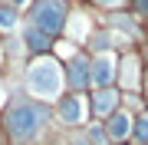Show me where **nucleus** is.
Wrapping results in <instances>:
<instances>
[{
    "mask_svg": "<svg viewBox=\"0 0 148 145\" xmlns=\"http://www.w3.org/2000/svg\"><path fill=\"white\" fill-rule=\"evenodd\" d=\"M43 119H46V112H43L40 106H30V102H23V106L10 109V115H7V129H10L13 139L27 142V139H33V135L40 132Z\"/></svg>",
    "mask_w": 148,
    "mask_h": 145,
    "instance_id": "nucleus-1",
    "label": "nucleus"
},
{
    "mask_svg": "<svg viewBox=\"0 0 148 145\" xmlns=\"http://www.w3.org/2000/svg\"><path fill=\"white\" fill-rule=\"evenodd\" d=\"M27 86L33 96H43V99H53L59 92V66L53 59H40V63L30 66L27 73Z\"/></svg>",
    "mask_w": 148,
    "mask_h": 145,
    "instance_id": "nucleus-2",
    "label": "nucleus"
},
{
    "mask_svg": "<svg viewBox=\"0 0 148 145\" xmlns=\"http://www.w3.org/2000/svg\"><path fill=\"white\" fill-rule=\"evenodd\" d=\"M30 16H33V27L43 30L46 36L49 33H59L66 27V3L63 0H40V3H33Z\"/></svg>",
    "mask_w": 148,
    "mask_h": 145,
    "instance_id": "nucleus-3",
    "label": "nucleus"
},
{
    "mask_svg": "<svg viewBox=\"0 0 148 145\" xmlns=\"http://www.w3.org/2000/svg\"><path fill=\"white\" fill-rule=\"evenodd\" d=\"M89 79H92L99 89H109V82L115 79V59H112V56H99V59L89 66Z\"/></svg>",
    "mask_w": 148,
    "mask_h": 145,
    "instance_id": "nucleus-4",
    "label": "nucleus"
},
{
    "mask_svg": "<svg viewBox=\"0 0 148 145\" xmlns=\"http://www.w3.org/2000/svg\"><path fill=\"white\" fill-rule=\"evenodd\" d=\"M128 132H132V119H128L125 112H112V115H109V122H106V135L119 142V139H125Z\"/></svg>",
    "mask_w": 148,
    "mask_h": 145,
    "instance_id": "nucleus-5",
    "label": "nucleus"
},
{
    "mask_svg": "<svg viewBox=\"0 0 148 145\" xmlns=\"http://www.w3.org/2000/svg\"><path fill=\"white\" fill-rule=\"evenodd\" d=\"M56 112H59V119H63V122H82V102H79V96L59 99Z\"/></svg>",
    "mask_w": 148,
    "mask_h": 145,
    "instance_id": "nucleus-6",
    "label": "nucleus"
},
{
    "mask_svg": "<svg viewBox=\"0 0 148 145\" xmlns=\"http://www.w3.org/2000/svg\"><path fill=\"white\" fill-rule=\"evenodd\" d=\"M66 79H69V86H76V89H82L86 82H89V63L86 59L76 56L73 63H69V73H66Z\"/></svg>",
    "mask_w": 148,
    "mask_h": 145,
    "instance_id": "nucleus-7",
    "label": "nucleus"
},
{
    "mask_svg": "<svg viewBox=\"0 0 148 145\" xmlns=\"http://www.w3.org/2000/svg\"><path fill=\"white\" fill-rule=\"evenodd\" d=\"M115 102H119V96H115L112 89H99L95 99H92V109H95L99 115H112V112H115Z\"/></svg>",
    "mask_w": 148,
    "mask_h": 145,
    "instance_id": "nucleus-8",
    "label": "nucleus"
},
{
    "mask_svg": "<svg viewBox=\"0 0 148 145\" xmlns=\"http://www.w3.org/2000/svg\"><path fill=\"white\" fill-rule=\"evenodd\" d=\"M23 43H27V49H30V53H46V49H49V36H46L43 30L30 27L27 33H23Z\"/></svg>",
    "mask_w": 148,
    "mask_h": 145,
    "instance_id": "nucleus-9",
    "label": "nucleus"
},
{
    "mask_svg": "<svg viewBox=\"0 0 148 145\" xmlns=\"http://www.w3.org/2000/svg\"><path fill=\"white\" fill-rule=\"evenodd\" d=\"M132 132H135V139H138V142H148V115H138V119H135Z\"/></svg>",
    "mask_w": 148,
    "mask_h": 145,
    "instance_id": "nucleus-10",
    "label": "nucleus"
},
{
    "mask_svg": "<svg viewBox=\"0 0 148 145\" xmlns=\"http://www.w3.org/2000/svg\"><path fill=\"white\" fill-rule=\"evenodd\" d=\"M16 27V13L10 7H0V30H13Z\"/></svg>",
    "mask_w": 148,
    "mask_h": 145,
    "instance_id": "nucleus-11",
    "label": "nucleus"
},
{
    "mask_svg": "<svg viewBox=\"0 0 148 145\" xmlns=\"http://www.w3.org/2000/svg\"><path fill=\"white\" fill-rule=\"evenodd\" d=\"M135 7H138L142 13H148V0H135Z\"/></svg>",
    "mask_w": 148,
    "mask_h": 145,
    "instance_id": "nucleus-12",
    "label": "nucleus"
},
{
    "mask_svg": "<svg viewBox=\"0 0 148 145\" xmlns=\"http://www.w3.org/2000/svg\"><path fill=\"white\" fill-rule=\"evenodd\" d=\"M10 3H30V0H10Z\"/></svg>",
    "mask_w": 148,
    "mask_h": 145,
    "instance_id": "nucleus-13",
    "label": "nucleus"
},
{
    "mask_svg": "<svg viewBox=\"0 0 148 145\" xmlns=\"http://www.w3.org/2000/svg\"><path fill=\"white\" fill-rule=\"evenodd\" d=\"M99 3H115V0H99Z\"/></svg>",
    "mask_w": 148,
    "mask_h": 145,
    "instance_id": "nucleus-14",
    "label": "nucleus"
}]
</instances>
